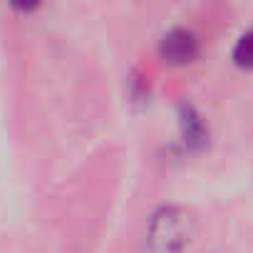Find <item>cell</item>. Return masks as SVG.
I'll use <instances>...</instances> for the list:
<instances>
[{
  "label": "cell",
  "mask_w": 253,
  "mask_h": 253,
  "mask_svg": "<svg viewBox=\"0 0 253 253\" xmlns=\"http://www.w3.org/2000/svg\"><path fill=\"white\" fill-rule=\"evenodd\" d=\"M181 132H184V142L191 144V147H199L206 139V126L191 107L181 109Z\"/></svg>",
  "instance_id": "cell-3"
},
{
  "label": "cell",
  "mask_w": 253,
  "mask_h": 253,
  "mask_svg": "<svg viewBox=\"0 0 253 253\" xmlns=\"http://www.w3.org/2000/svg\"><path fill=\"white\" fill-rule=\"evenodd\" d=\"M233 62L238 67L253 70V30L238 38V42L233 47Z\"/></svg>",
  "instance_id": "cell-4"
},
{
  "label": "cell",
  "mask_w": 253,
  "mask_h": 253,
  "mask_svg": "<svg viewBox=\"0 0 253 253\" xmlns=\"http://www.w3.org/2000/svg\"><path fill=\"white\" fill-rule=\"evenodd\" d=\"M159 52L171 65H186L199 55V40L194 38V33L179 28V30H171L164 35Z\"/></svg>",
  "instance_id": "cell-2"
},
{
  "label": "cell",
  "mask_w": 253,
  "mask_h": 253,
  "mask_svg": "<svg viewBox=\"0 0 253 253\" xmlns=\"http://www.w3.org/2000/svg\"><path fill=\"white\" fill-rule=\"evenodd\" d=\"M194 216L179 206H167L152 216L147 238L154 253H184L194 241Z\"/></svg>",
  "instance_id": "cell-1"
}]
</instances>
